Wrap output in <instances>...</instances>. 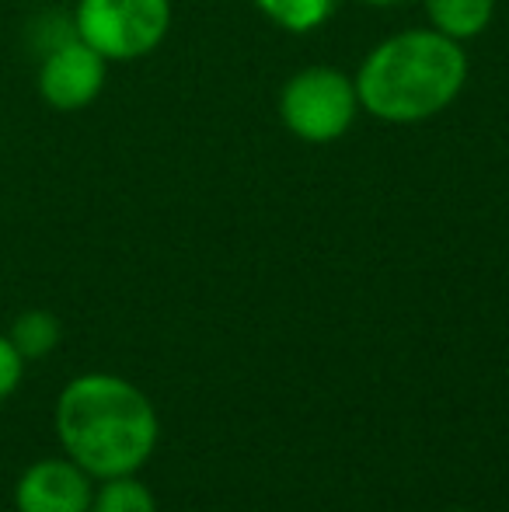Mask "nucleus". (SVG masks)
I'll list each match as a JSON object with an SVG mask.
<instances>
[{"label": "nucleus", "mask_w": 509, "mask_h": 512, "mask_svg": "<svg viewBox=\"0 0 509 512\" xmlns=\"http://www.w3.org/2000/svg\"><path fill=\"white\" fill-rule=\"evenodd\" d=\"M258 11L286 32H314L335 14V0H255Z\"/></svg>", "instance_id": "obj_9"}, {"label": "nucleus", "mask_w": 509, "mask_h": 512, "mask_svg": "<svg viewBox=\"0 0 509 512\" xmlns=\"http://www.w3.org/2000/svg\"><path fill=\"white\" fill-rule=\"evenodd\" d=\"M356 81L360 105L391 126H415L461 95L468 81L464 42L447 39L436 28H408L384 39L363 60Z\"/></svg>", "instance_id": "obj_2"}, {"label": "nucleus", "mask_w": 509, "mask_h": 512, "mask_svg": "<svg viewBox=\"0 0 509 512\" xmlns=\"http://www.w3.org/2000/svg\"><path fill=\"white\" fill-rule=\"evenodd\" d=\"M63 457L91 478L136 474L157 450L161 422L150 398L116 373H81L56 398L53 411Z\"/></svg>", "instance_id": "obj_1"}, {"label": "nucleus", "mask_w": 509, "mask_h": 512, "mask_svg": "<svg viewBox=\"0 0 509 512\" xmlns=\"http://www.w3.org/2000/svg\"><path fill=\"white\" fill-rule=\"evenodd\" d=\"M21 377H25V359L18 356L11 338L0 335V401H7L14 391H18Z\"/></svg>", "instance_id": "obj_11"}, {"label": "nucleus", "mask_w": 509, "mask_h": 512, "mask_svg": "<svg viewBox=\"0 0 509 512\" xmlns=\"http://www.w3.org/2000/svg\"><path fill=\"white\" fill-rule=\"evenodd\" d=\"M84 467L70 457H46L25 467L14 485V509L18 512H91L95 485Z\"/></svg>", "instance_id": "obj_6"}, {"label": "nucleus", "mask_w": 509, "mask_h": 512, "mask_svg": "<svg viewBox=\"0 0 509 512\" xmlns=\"http://www.w3.org/2000/svg\"><path fill=\"white\" fill-rule=\"evenodd\" d=\"M7 338H11V345L18 349V356L25 359V363H32V359H46L49 352L60 345L63 324H60V317L49 314V310H25V314L14 317Z\"/></svg>", "instance_id": "obj_8"}, {"label": "nucleus", "mask_w": 509, "mask_h": 512, "mask_svg": "<svg viewBox=\"0 0 509 512\" xmlns=\"http://www.w3.org/2000/svg\"><path fill=\"white\" fill-rule=\"evenodd\" d=\"M171 28V0H77L74 32L109 63L154 53Z\"/></svg>", "instance_id": "obj_4"}, {"label": "nucleus", "mask_w": 509, "mask_h": 512, "mask_svg": "<svg viewBox=\"0 0 509 512\" xmlns=\"http://www.w3.org/2000/svg\"><path fill=\"white\" fill-rule=\"evenodd\" d=\"M91 512H157V502L154 492L136 474H119V478H105L95 488Z\"/></svg>", "instance_id": "obj_10"}, {"label": "nucleus", "mask_w": 509, "mask_h": 512, "mask_svg": "<svg viewBox=\"0 0 509 512\" xmlns=\"http://www.w3.org/2000/svg\"><path fill=\"white\" fill-rule=\"evenodd\" d=\"M356 81L335 67H307L279 91V119L304 143H335L360 112Z\"/></svg>", "instance_id": "obj_3"}, {"label": "nucleus", "mask_w": 509, "mask_h": 512, "mask_svg": "<svg viewBox=\"0 0 509 512\" xmlns=\"http://www.w3.org/2000/svg\"><path fill=\"white\" fill-rule=\"evenodd\" d=\"M429 14V25L454 42L478 39L492 25L496 0H422Z\"/></svg>", "instance_id": "obj_7"}, {"label": "nucleus", "mask_w": 509, "mask_h": 512, "mask_svg": "<svg viewBox=\"0 0 509 512\" xmlns=\"http://www.w3.org/2000/svg\"><path fill=\"white\" fill-rule=\"evenodd\" d=\"M105 77H109V60L74 32L42 56L39 95L56 112H81L102 95Z\"/></svg>", "instance_id": "obj_5"}, {"label": "nucleus", "mask_w": 509, "mask_h": 512, "mask_svg": "<svg viewBox=\"0 0 509 512\" xmlns=\"http://www.w3.org/2000/svg\"><path fill=\"white\" fill-rule=\"evenodd\" d=\"M450 512H475V509H450Z\"/></svg>", "instance_id": "obj_12"}]
</instances>
